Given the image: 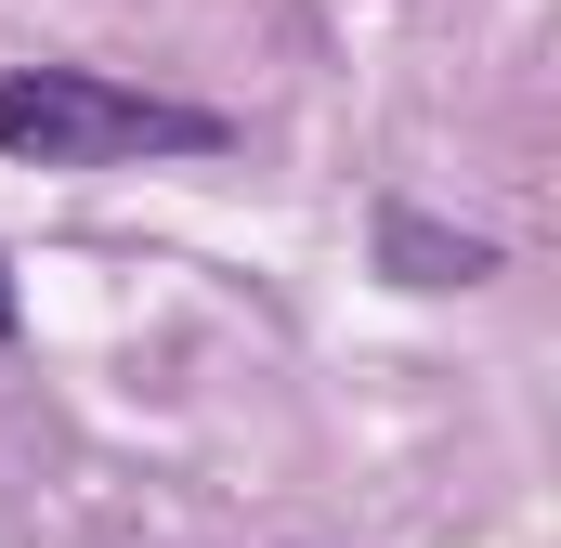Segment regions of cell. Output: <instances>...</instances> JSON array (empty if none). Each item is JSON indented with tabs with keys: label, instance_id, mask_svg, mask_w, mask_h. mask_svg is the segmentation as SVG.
<instances>
[{
	"label": "cell",
	"instance_id": "1",
	"mask_svg": "<svg viewBox=\"0 0 561 548\" xmlns=\"http://www.w3.org/2000/svg\"><path fill=\"white\" fill-rule=\"evenodd\" d=\"M222 118L183 92H131L105 66H13L0 79V157L26 170H131V157H222Z\"/></svg>",
	"mask_w": 561,
	"mask_h": 548
},
{
	"label": "cell",
	"instance_id": "2",
	"mask_svg": "<svg viewBox=\"0 0 561 548\" xmlns=\"http://www.w3.org/2000/svg\"><path fill=\"white\" fill-rule=\"evenodd\" d=\"M379 262L405 274V287H483L496 249H483V236H444V222H419V209H379Z\"/></svg>",
	"mask_w": 561,
	"mask_h": 548
},
{
	"label": "cell",
	"instance_id": "3",
	"mask_svg": "<svg viewBox=\"0 0 561 548\" xmlns=\"http://www.w3.org/2000/svg\"><path fill=\"white\" fill-rule=\"evenodd\" d=\"M13 327H26V300H13V274H0V340H13Z\"/></svg>",
	"mask_w": 561,
	"mask_h": 548
}]
</instances>
